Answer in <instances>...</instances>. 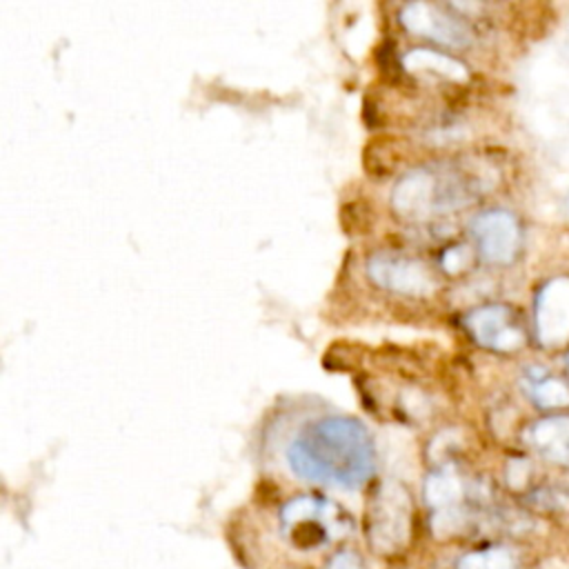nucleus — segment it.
I'll use <instances>...</instances> for the list:
<instances>
[{
	"mask_svg": "<svg viewBox=\"0 0 569 569\" xmlns=\"http://www.w3.org/2000/svg\"><path fill=\"white\" fill-rule=\"evenodd\" d=\"M322 569H367V565L360 553L351 549H340L325 562Z\"/></svg>",
	"mask_w": 569,
	"mask_h": 569,
	"instance_id": "8",
	"label": "nucleus"
},
{
	"mask_svg": "<svg viewBox=\"0 0 569 569\" xmlns=\"http://www.w3.org/2000/svg\"><path fill=\"white\" fill-rule=\"evenodd\" d=\"M411 505L402 489L382 487L369 507V542L382 556L398 553L409 540Z\"/></svg>",
	"mask_w": 569,
	"mask_h": 569,
	"instance_id": "3",
	"label": "nucleus"
},
{
	"mask_svg": "<svg viewBox=\"0 0 569 569\" xmlns=\"http://www.w3.org/2000/svg\"><path fill=\"white\" fill-rule=\"evenodd\" d=\"M282 533L296 549L313 551L347 538L353 529L351 516L329 498L296 496L280 511Z\"/></svg>",
	"mask_w": 569,
	"mask_h": 569,
	"instance_id": "2",
	"label": "nucleus"
},
{
	"mask_svg": "<svg viewBox=\"0 0 569 569\" xmlns=\"http://www.w3.org/2000/svg\"><path fill=\"white\" fill-rule=\"evenodd\" d=\"M456 569H516V560L505 547H482L465 553Z\"/></svg>",
	"mask_w": 569,
	"mask_h": 569,
	"instance_id": "7",
	"label": "nucleus"
},
{
	"mask_svg": "<svg viewBox=\"0 0 569 569\" xmlns=\"http://www.w3.org/2000/svg\"><path fill=\"white\" fill-rule=\"evenodd\" d=\"M476 236L480 249L491 260H507L513 253L516 244V222L502 211L485 213L476 220Z\"/></svg>",
	"mask_w": 569,
	"mask_h": 569,
	"instance_id": "4",
	"label": "nucleus"
},
{
	"mask_svg": "<svg viewBox=\"0 0 569 569\" xmlns=\"http://www.w3.org/2000/svg\"><path fill=\"white\" fill-rule=\"evenodd\" d=\"M296 476L340 487L369 480L376 465L369 431L356 418L327 416L307 425L287 449Z\"/></svg>",
	"mask_w": 569,
	"mask_h": 569,
	"instance_id": "1",
	"label": "nucleus"
},
{
	"mask_svg": "<svg viewBox=\"0 0 569 569\" xmlns=\"http://www.w3.org/2000/svg\"><path fill=\"white\" fill-rule=\"evenodd\" d=\"M533 445L553 462H569V420H545L533 429Z\"/></svg>",
	"mask_w": 569,
	"mask_h": 569,
	"instance_id": "6",
	"label": "nucleus"
},
{
	"mask_svg": "<svg viewBox=\"0 0 569 569\" xmlns=\"http://www.w3.org/2000/svg\"><path fill=\"white\" fill-rule=\"evenodd\" d=\"M469 327L476 338L489 347H500L502 340L518 342V331L511 325L509 311L505 307H487L469 318Z\"/></svg>",
	"mask_w": 569,
	"mask_h": 569,
	"instance_id": "5",
	"label": "nucleus"
}]
</instances>
